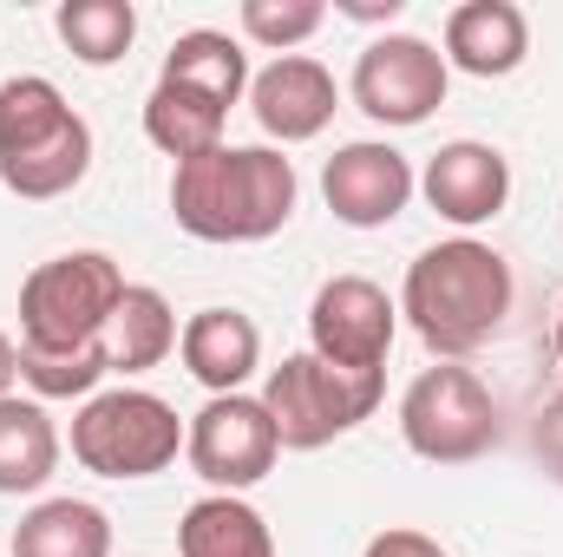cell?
<instances>
[{"mask_svg": "<svg viewBox=\"0 0 563 557\" xmlns=\"http://www.w3.org/2000/svg\"><path fill=\"white\" fill-rule=\"evenodd\" d=\"M295 164L276 144H217L170 171V217L197 243H269L295 217Z\"/></svg>", "mask_w": 563, "mask_h": 557, "instance_id": "1", "label": "cell"}, {"mask_svg": "<svg viewBox=\"0 0 563 557\" xmlns=\"http://www.w3.org/2000/svg\"><path fill=\"white\" fill-rule=\"evenodd\" d=\"M223 125H230L223 106H210V99H197V92H184L170 79H157L151 99H144V139L157 144L164 157H177V164L217 151L223 144Z\"/></svg>", "mask_w": 563, "mask_h": 557, "instance_id": "21", "label": "cell"}, {"mask_svg": "<svg viewBox=\"0 0 563 557\" xmlns=\"http://www.w3.org/2000/svg\"><path fill=\"white\" fill-rule=\"evenodd\" d=\"M400 7H407V0H341L334 13H347V20H367V26H380V20L394 26V20H400Z\"/></svg>", "mask_w": 563, "mask_h": 557, "instance_id": "27", "label": "cell"}, {"mask_svg": "<svg viewBox=\"0 0 563 557\" xmlns=\"http://www.w3.org/2000/svg\"><path fill=\"white\" fill-rule=\"evenodd\" d=\"M92 171V125L66 106V92L40 73H13L0 86V184L26 204H53L79 190Z\"/></svg>", "mask_w": 563, "mask_h": 557, "instance_id": "3", "label": "cell"}, {"mask_svg": "<svg viewBox=\"0 0 563 557\" xmlns=\"http://www.w3.org/2000/svg\"><path fill=\"white\" fill-rule=\"evenodd\" d=\"M531 452H538V466L563 485V394H551L538 407V419H531Z\"/></svg>", "mask_w": 563, "mask_h": 557, "instance_id": "25", "label": "cell"}, {"mask_svg": "<svg viewBox=\"0 0 563 557\" xmlns=\"http://www.w3.org/2000/svg\"><path fill=\"white\" fill-rule=\"evenodd\" d=\"M387 394V374H341L321 354H288L263 381V407L276 419L282 452H321L334 439H347L361 419H374Z\"/></svg>", "mask_w": 563, "mask_h": 557, "instance_id": "5", "label": "cell"}, {"mask_svg": "<svg viewBox=\"0 0 563 557\" xmlns=\"http://www.w3.org/2000/svg\"><path fill=\"white\" fill-rule=\"evenodd\" d=\"M13 381H20V348H13V341L0 335V401L13 394Z\"/></svg>", "mask_w": 563, "mask_h": 557, "instance_id": "28", "label": "cell"}, {"mask_svg": "<svg viewBox=\"0 0 563 557\" xmlns=\"http://www.w3.org/2000/svg\"><path fill=\"white\" fill-rule=\"evenodd\" d=\"M125 288L132 282H125V270L106 250H66V256L40 263L33 276L20 282V348L66 354V348L106 341Z\"/></svg>", "mask_w": 563, "mask_h": 557, "instance_id": "4", "label": "cell"}, {"mask_svg": "<svg viewBox=\"0 0 563 557\" xmlns=\"http://www.w3.org/2000/svg\"><path fill=\"white\" fill-rule=\"evenodd\" d=\"M177 354L210 394H243V381L263 368V328L243 308H197L177 335Z\"/></svg>", "mask_w": 563, "mask_h": 557, "instance_id": "15", "label": "cell"}, {"mask_svg": "<svg viewBox=\"0 0 563 557\" xmlns=\"http://www.w3.org/2000/svg\"><path fill=\"white\" fill-rule=\"evenodd\" d=\"M13 557H112V518L92 499H40L13 525Z\"/></svg>", "mask_w": 563, "mask_h": 557, "instance_id": "19", "label": "cell"}, {"mask_svg": "<svg viewBox=\"0 0 563 557\" xmlns=\"http://www.w3.org/2000/svg\"><path fill=\"white\" fill-rule=\"evenodd\" d=\"M511 302H518L511 263L478 237H445L420 250L400 282V315L439 361H465L472 348H485L505 328Z\"/></svg>", "mask_w": 563, "mask_h": 557, "instance_id": "2", "label": "cell"}, {"mask_svg": "<svg viewBox=\"0 0 563 557\" xmlns=\"http://www.w3.org/2000/svg\"><path fill=\"white\" fill-rule=\"evenodd\" d=\"M400 335V302L374 276H328L308 302V354L341 374H387Z\"/></svg>", "mask_w": 563, "mask_h": 557, "instance_id": "10", "label": "cell"}, {"mask_svg": "<svg viewBox=\"0 0 563 557\" xmlns=\"http://www.w3.org/2000/svg\"><path fill=\"white\" fill-rule=\"evenodd\" d=\"M445 86H452V66L420 33H380V40H367L361 59H354V79H347L354 106L374 125H394V132L426 125L445 106Z\"/></svg>", "mask_w": 563, "mask_h": 557, "instance_id": "9", "label": "cell"}, {"mask_svg": "<svg viewBox=\"0 0 563 557\" xmlns=\"http://www.w3.org/2000/svg\"><path fill=\"white\" fill-rule=\"evenodd\" d=\"M157 79H170V86H184V92H197V99H210V106L230 112L250 92V53L230 33H217V26H190V33L170 40Z\"/></svg>", "mask_w": 563, "mask_h": 557, "instance_id": "16", "label": "cell"}, {"mask_svg": "<svg viewBox=\"0 0 563 557\" xmlns=\"http://www.w3.org/2000/svg\"><path fill=\"white\" fill-rule=\"evenodd\" d=\"M276 419L263 394H210L184 426V459L210 492H250L276 472Z\"/></svg>", "mask_w": 563, "mask_h": 557, "instance_id": "8", "label": "cell"}, {"mask_svg": "<svg viewBox=\"0 0 563 557\" xmlns=\"http://www.w3.org/2000/svg\"><path fill=\"white\" fill-rule=\"evenodd\" d=\"M53 472H59V426L46 414V401L7 394L0 401V492L7 499L40 492Z\"/></svg>", "mask_w": 563, "mask_h": 557, "instance_id": "18", "label": "cell"}, {"mask_svg": "<svg viewBox=\"0 0 563 557\" xmlns=\"http://www.w3.org/2000/svg\"><path fill=\"white\" fill-rule=\"evenodd\" d=\"M106 374H112V354H106V341L66 348V354L20 348V381L33 387V401H92Z\"/></svg>", "mask_w": 563, "mask_h": 557, "instance_id": "23", "label": "cell"}, {"mask_svg": "<svg viewBox=\"0 0 563 557\" xmlns=\"http://www.w3.org/2000/svg\"><path fill=\"white\" fill-rule=\"evenodd\" d=\"M551 354H558V368H563V308H558V328H551Z\"/></svg>", "mask_w": 563, "mask_h": 557, "instance_id": "29", "label": "cell"}, {"mask_svg": "<svg viewBox=\"0 0 563 557\" xmlns=\"http://www.w3.org/2000/svg\"><path fill=\"white\" fill-rule=\"evenodd\" d=\"M413 190H420V177H413L407 151H394L380 139L341 144L321 164V197H328L334 223H347V230H387L413 204Z\"/></svg>", "mask_w": 563, "mask_h": 557, "instance_id": "11", "label": "cell"}, {"mask_svg": "<svg viewBox=\"0 0 563 557\" xmlns=\"http://www.w3.org/2000/svg\"><path fill=\"white\" fill-rule=\"evenodd\" d=\"M400 439L420 452L426 466H472V459H485L505 439V419H498L492 387L472 368L432 361L400 394Z\"/></svg>", "mask_w": 563, "mask_h": 557, "instance_id": "7", "label": "cell"}, {"mask_svg": "<svg viewBox=\"0 0 563 557\" xmlns=\"http://www.w3.org/2000/svg\"><path fill=\"white\" fill-rule=\"evenodd\" d=\"M334 106H341L334 73H328L321 59H308V53H282L263 73H250V112H256V125L282 144L321 139L328 119H334Z\"/></svg>", "mask_w": 563, "mask_h": 557, "instance_id": "13", "label": "cell"}, {"mask_svg": "<svg viewBox=\"0 0 563 557\" xmlns=\"http://www.w3.org/2000/svg\"><path fill=\"white\" fill-rule=\"evenodd\" d=\"M177 551L184 557H276L269 518L243 492H203L177 518Z\"/></svg>", "mask_w": 563, "mask_h": 557, "instance_id": "17", "label": "cell"}, {"mask_svg": "<svg viewBox=\"0 0 563 557\" xmlns=\"http://www.w3.org/2000/svg\"><path fill=\"white\" fill-rule=\"evenodd\" d=\"M361 557H452L439 538H426V532H413V525H387L380 538H367V551Z\"/></svg>", "mask_w": 563, "mask_h": 557, "instance_id": "26", "label": "cell"}, {"mask_svg": "<svg viewBox=\"0 0 563 557\" xmlns=\"http://www.w3.org/2000/svg\"><path fill=\"white\" fill-rule=\"evenodd\" d=\"M531 53V20L518 0H465L445 13V66L472 79H505Z\"/></svg>", "mask_w": 563, "mask_h": 557, "instance_id": "14", "label": "cell"}, {"mask_svg": "<svg viewBox=\"0 0 563 557\" xmlns=\"http://www.w3.org/2000/svg\"><path fill=\"white\" fill-rule=\"evenodd\" d=\"M177 308L164 302V288H144L132 282L112 328H106V354H112V374H151L170 348H177Z\"/></svg>", "mask_w": 563, "mask_h": 557, "instance_id": "20", "label": "cell"}, {"mask_svg": "<svg viewBox=\"0 0 563 557\" xmlns=\"http://www.w3.org/2000/svg\"><path fill=\"white\" fill-rule=\"evenodd\" d=\"M177 452H184V419L144 387H99L73 414V459L99 479H151L177 466Z\"/></svg>", "mask_w": 563, "mask_h": 557, "instance_id": "6", "label": "cell"}, {"mask_svg": "<svg viewBox=\"0 0 563 557\" xmlns=\"http://www.w3.org/2000/svg\"><path fill=\"white\" fill-rule=\"evenodd\" d=\"M53 26L79 66H119L139 40V7L132 0H59Z\"/></svg>", "mask_w": 563, "mask_h": 557, "instance_id": "22", "label": "cell"}, {"mask_svg": "<svg viewBox=\"0 0 563 557\" xmlns=\"http://www.w3.org/2000/svg\"><path fill=\"white\" fill-rule=\"evenodd\" d=\"M243 40H256V46H269V53H295L301 40H314L321 33V20H328V7L321 0H243Z\"/></svg>", "mask_w": 563, "mask_h": 557, "instance_id": "24", "label": "cell"}, {"mask_svg": "<svg viewBox=\"0 0 563 557\" xmlns=\"http://www.w3.org/2000/svg\"><path fill=\"white\" fill-rule=\"evenodd\" d=\"M420 190H426V204H432L445 223L478 230V223H492V217L511 204V164H505L498 144L452 139V144H439V151L426 157Z\"/></svg>", "mask_w": 563, "mask_h": 557, "instance_id": "12", "label": "cell"}]
</instances>
